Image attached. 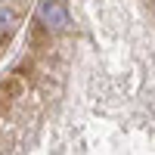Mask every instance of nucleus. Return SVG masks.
<instances>
[{
	"instance_id": "nucleus-1",
	"label": "nucleus",
	"mask_w": 155,
	"mask_h": 155,
	"mask_svg": "<svg viewBox=\"0 0 155 155\" xmlns=\"http://www.w3.org/2000/svg\"><path fill=\"white\" fill-rule=\"evenodd\" d=\"M37 16H41V25L50 28V31H65V25H68V12L59 0H44Z\"/></svg>"
},
{
	"instance_id": "nucleus-2",
	"label": "nucleus",
	"mask_w": 155,
	"mask_h": 155,
	"mask_svg": "<svg viewBox=\"0 0 155 155\" xmlns=\"http://www.w3.org/2000/svg\"><path fill=\"white\" fill-rule=\"evenodd\" d=\"M12 28H16V12L9 6H0V37H6Z\"/></svg>"
}]
</instances>
